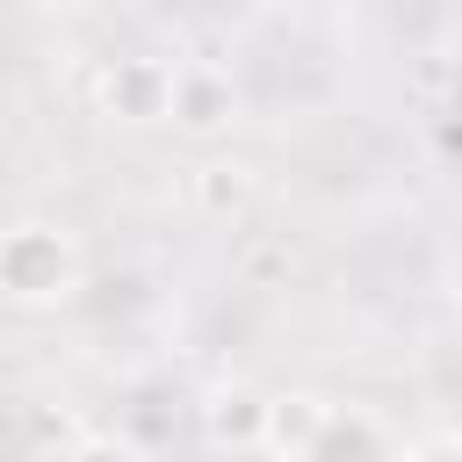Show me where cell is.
I'll return each mask as SVG.
<instances>
[{"label":"cell","instance_id":"30bf717a","mask_svg":"<svg viewBox=\"0 0 462 462\" xmlns=\"http://www.w3.org/2000/svg\"><path fill=\"white\" fill-rule=\"evenodd\" d=\"M29 7H94V0H29Z\"/></svg>","mask_w":462,"mask_h":462},{"label":"cell","instance_id":"5b68a950","mask_svg":"<svg viewBox=\"0 0 462 462\" xmlns=\"http://www.w3.org/2000/svg\"><path fill=\"white\" fill-rule=\"evenodd\" d=\"M238 123V87L224 65H173V130L217 137Z\"/></svg>","mask_w":462,"mask_h":462},{"label":"cell","instance_id":"7a4b0ae2","mask_svg":"<svg viewBox=\"0 0 462 462\" xmlns=\"http://www.w3.org/2000/svg\"><path fill=\"white\" fill-rule=\"evenodd\" d=\"M94 108L123 130H152V123H173V58H152V51H130L116 65H101L94 79Z\"/></svg>","mask_w":462,"mask_h":462},{"label":"cell","instance_id":"8992f818","mask_svg":"<svg viewBox=\"0 0 462 462\" xmlns=\"http://www.w3.org/2000/svg\"><path fill=\"white\" fill-rule=\"evenodd\" d=\"M325 411H332V397H318V390H274V404H267V455L289 462L296 448H310Z\"/></svg>","mask_w":462,"mask_h":462},{"label":"cell","instance_id":"52a82bcc","mask_svg":"<svg viewBox=\"0 0 462 462\" xmlns=\"http://www.w3.org/2000/svg\"><path fill=\"white\" fill-rule=\"evenodd\" d=\"M195 195H202V209H209V217H231V209H245V202H253V180H245V166H238V159H209V166L195 173Z\"/></svg>","mask_w":462,"mask_h":462},{"label":"cell","instance_id":"3957f363","mask_svg":"<svg viewBox=\"0 0 462 462\" xmlns=\"http://www.w3.org/2000/svg\"><path fill=\"white\" fill-rule=\"evenodd\" d=\"M267 404H274V390H260V383H217L202 397V440L231 448V455L267 448Z\"/></svg>","mask_w":462,"mask_h":462},{"label":"cell","instance_id":"277c9868","mask_svg":"<svg viewBox=\"0 0 462 462\" xmlns=\"http://www.w3.org/2000/svg\"><path fill=\"white\" fill-rule=\"evenodd\" d=\"M289 462H397V440H390V426H383L375 411L332 404L325 426L310 433V448H296Z\"/></svg>","mask_w":462,"mask_h":462},{"label":"cell","instance_id":"9c48e42d","mask_svg":"<svg viewBox=\"0 0 462 462\" xmlns=\"http://www.w3.org/2000/svg\"><path fill=\"white\" fill-rule=\"evenodd\" d=\"M397 462H462V433H426V440L397 448Z\"/></svg>","mask_w":462,"mask_h":462},{"label":"cell","instance_id":"ba28073f","mask_svg":"<svg viewBox=\"0 0 462 462\" xmlns=\"http://www.w3.org/2000/svg\"><path fill=\"white\" fill-rule=\"evenodd\" d=\"M58 462H144V448L130 440V433H116V426H101V433H79Z\"/></svg>","mask_w":462,"mask_h":462},{"label":"cell","instance_id":"6da1fadb","mask_svg":"<svg viewBox=\"0 0 462 462\" xmlns=\"http://www.w3.org/2000/svg\"><path fill=\"white\" fill-rule=\"evenodd\" d=\"M87 282V253L65 224L51 217H29V224H7L0 231V303L14 310H58L72 303Z\"/></svg>","mask_w":462,"mask_h":462}]
</instances>
